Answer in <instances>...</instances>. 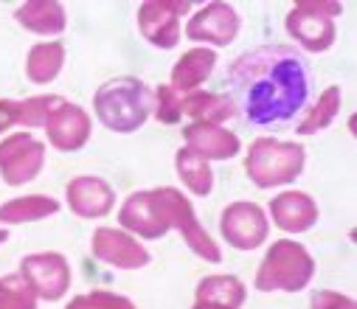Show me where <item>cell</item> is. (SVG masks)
I'll list each match as a JSON object with an SVG mask.
<instances>
[{
	"mask_svg": "<svg viewBox=\"0 0 357 309\" xmlns=\"http://www.w3.org/2000/svg\"><path fill=\"white\" fill-rule=\"evenodd\" d=\"M225 82L234 107L259 127L296 119L307 107L312 87L307 59L290 45H259L239 54L228 65Z\"/></svg>",
	"mask_w": 357,
	"mask_h": 309,
	"instance_id": "obj_1",
	"label": "cell"
},
{
	"mask_svg": "<svg viewBox=\"0 0 357 309\" xmlns=\"http://www.w3.org/2000/svg\"><path fill=\"white\" fill-rule=\"evenodd\" d=\"M155 107V93L135 76H119L105 82L93 96L99 121L113 133H135L146 124Z\"/></svg>",
	"mask_w": 357,
	"mask_h": 309,
	"instance_id": "obj_2",
	"label": "cell"
},
{
	"mask_svg": "<svg viewBox=\"0 0 357 309\" xmlns=\"http://www.w3.org/2000/svg\"><path fill=\"white\" fill-rule=\"evenodd\" d=\"M315 276L312 253L293 239H279L264 253L253 287L259 292H301Z\"/></svg>",
	"mask_w": 357,
	"mask_h": 309,
	"instance_id": "obj_3",
	"label": "cell"
},
{
	"mask_svg": "<svg viewBox=\"0 0 357 309\" xmlns=\"http://www.w3.org/2000/svg\"><path fill=\"white\" fill-rule=\"evenodd\" d=\"M149 199H152V209L158 211V217L166 223V228L181 234L192 253H197L200 259H206L211 264H217L222 259V250L217 248V242L211 239V234L200 225L192 199L183 197L181 188H174V186L149 188Z\"/></svg>",
	"mask_w": 357,
	"mask_h": 309,
	"instance_id": "obj_4",
	"label": "cell"
},
{
	"mask_svg": "<svg viewBox=\"0 0 357 309\" xmlns=\"http://www.w3.org/2000/svg\"><path fill=\"white\" fill-rule=\"evenodd\" d=\"M307 166V149L296 141L256 138L245 155V172L259 188L293 183Z\"/></svg>",
	"mask_w": 357,
	"mask_h": 309,
	"instance_id": "obj_5",
	"label": "cell"
},
{
	"mask_svg": "<svg viewBox=\"0 0 357 309\" xmlns=\"http://www.w3.org/2000/svg\"><path fill=\"white\" fill-rule=\"evenodd\" d=\"M343 12L340 3H326V0H301L287 15V34L310 54H324L335 45L337 29L335 17Z\"/></svg>",
	"mask_w": 357,
	"mask_h": 309,
	"instance_id": "obj_6",
	"label": "cell"
},
{
	"mask_svg": "<svg viewBox=\"0 0 357 309\" xmlns=\"http://www.w3.org/2000/svg\"><path fill=\"white\" fill-rule=\"evenodd\" d=\"M45 166V144L31 133H15L0 141V177L6 186L31 183Z\"/></svg>",
	"mask_w": 357,
	"mask_h": 309,
	"instance_id": "obj_7",
	"label": "cell"
},
{
	"mask_svg": "<svg viewBox=\"0 0 357 309\" xmlns=\"http://www.w3.org/2000/svg\"><path fill=\"white\" fill-rule=\"evenodd\" d=\"M189 0H146L138 9V29L155 48H174L181 43V17L189 15Z\"/></svg>",
	"mask_w": 357,
	"mask_h": 309,
	"instance_id": "obj_8",
	"label": "cell"
},
{
	"mask_svg": "<svg viewBox=\"0 0 357 309\" xmlns=\"http://www.w3.org/2000/svg\"><path fill=\"white\" fill-rule=\"evenodd\" d=\"M20 276L29 281L31 292L43 301H59L70 289V264L56 250H43V253L23 256Z\"/></svg>",
	"mask_w": 357,
	"mask_h": 309,
	"instance_id": "obj_9",
	"label": "cell"
},
{
	"mask_svg": "<svg viewBox=\"0 0 357 309\" xmlns=\"http://www.w3.org/2000/svg\"><path fill=\"white\" fill-rule=\"evenodd\" d=\"M91 253L102 264L116 270H141L152 262V253L146 250V245L121 228H96L91 239Z\"/></svg>",
	"mask_w": 357,
	"mask_h": 309,
	"instance_id": "obj_10",
	"label": "cell"
},
{
	"mask_svg": "<svg viewBox=\"0 0 357 309\" xmlns=\"http://www.w3.org/2000/svg\"><path fill=\"white\" fill-rule=\"evenodd\" d=\"M267 217L256 202H231L220 214V234L236 250H256L267 239Z\"/></svg>",
	"mask_w": 357,
	"mask_h": 309,
	"instance_id": "obj_11",
	"label": "cell"
},
{
	"mask_svg": "<svg viewBox=\"0 0 357 309\" xmlns=\"http://www.w3.org/2000/svg\"><path fill=\"white\" fill-rule=\"evenodd\" d=\"M239 34V12L231 3H206L203 9H197L189 23H186V37L192 43H203V45H231Z\"/></svg>",
	"mask_w": 357,
	"mask_h": 309,
	"instance_id": "obj_12",
	"label": "cell"
},
{
	"mask_svg": "<svg viewBox=\"0 0 357 309\" xmlns=\"http://www.w3.org/2000/svg\"><path fill=\"white\" fill-rule=\"evenodd\" d=\"M65 197H68V209L82 220H102L116 205V191L110 188V183L93 174L73 177L65 188Z\"/></svg>",
	"mask_w": 357,
	"mask_h": 309,
	"instance_id": "obj_13",
	"label": "cell"
},
{
	"mask_svg": "<svg viewBox=\"0 0 357 309\" xmlns=\"http://www.w3.org/2000/svg\"><path fill=\"white\" fill-rule=\"evenodd\" d=\"M91 127H93V121L87 116V110L65 101L45 124L48 144L59 152H79L87 141H91Z\"/></svg>",
	"mask_w": 357,
	"mask_h": 309,
	"instance_id": "obj_14",
	"label": "cell"
},
{
	"mask_svg": "<svg viewBox=\"0 0 357 309\" xmlns=\"http://www.w3.org/2000/svg\"><path fill=\"white\" fill-rule=\"evenodd\" d=\"M318 202L307 191H282L271 202V217L276 228L287 234H304L318 223Z\"/></svg>",
	"mask_w": 357,
	"mask_h": 309,
	"instance_id": "obj_15",
	"label": "cell"
},
{
	"mask_svg": "<svg viewBox=\"0 0 357 309\" xmlns=\"http://www.w3.org/2000/svg\"><path fill=\"white\" fill-rule=\"evenodd\" d=\"M183 138H186V146L192 152H197L200 158H206L208 163L211 160H231L239 155L242 144L239 138L225 130V127H217V124H189L183 127Z\"/></svg>",
	"mask_w": 357,
	"mask_h": 309,
	"instance_id": "obj_16",
	"label": "cell"
},
{
	"mask_svg": "<svg viewBox=\"0 0 357 309\" xmlns=\"http://www.w3.org/2000/svg\"><path fill=\"white\" fill-rule=\"evenodd\" d=\"M119 223H121V231L132 234L135 239H160L169 234L166 223L158 217V211L152 209V199H149V191H132L121 211H119Z\"/></svg>",
	"mask_w": 357,
	"mask_h": 309,
	"instance_id": "obj_17",
	"label": "cell"
},
{
	"mask_svg": "<svg viewBox=\"0 0 357 309\" xmlns=\"http://www.w3.org/2000/svg\"><path fill=\"white\" fill-rule=\"evenodd\" d=\"M214 65H217V54L211 48H192V51H186L181 59L174 62L169 87L177 96H189V93H195L211 76Z\"/></svg>",
	"mask_w": 357,
	"mask_h": 309,
	"instance_id": "obj_18",
	"label": "cell"
},
{
	"mask_svg": "<svg viewBox=\"0 0 357 309\" xmlns=\"http://www.w3.org/2000/svg\"><path fill=\"white\" fill-rule=\"evenodd\" d=\"M15 20L26 31L43 34V37H56L68 26V15L59 0H31V3H23L15 9Z\"/></svg>",
	"mask_w": 357,
	"mask_h": 309,
	"instance_id": "obj_19",
	"label": "cell"
},
{
	"mask_svg": "<svg viewBox=\"0 0 357 309\" xmlns=\"http://www.w3.org/2000/svg\"><path fill=\"white\" fill-rule=\"evenodd\" d=\"M236 107L231 96L225 93H203L195 90L189 96H181V116H189L195 124H217L222 127V121L234 119Z\"/></svg>",
	"mask_w": 357,
	"mask_h": 309,
	"instance_id": "obj_20",
	"label": "cell"
},
{
	"mask_svg": "<svg viewBox=\"0 0 357 309\" xmlns=\"http://www.w3.org/2000/svg\"><path fill=\"white\" fill-rule=\"evenodd\" d=\"M195 298H197V303L239 309V306L245 303V298H248V289H245V284H242L236 276L217 273V276H206V278L197 284Z\"/></svg>",
	"mask_w": 357,
	"mask_h": 309,
	"instance_id": "obj_21",
	"label": "cell"
},
{
	"mask_svg": "<svg viewBox=\"0 0 357 309\" xmlns=\"http://www.w3.org/2000/svg\"><path fill=\"white\" fill-rule=\"evenodd\" d=\"M59 211V199L45 197V194H29L17 197L0 205V225H23V223H37Z\"/></svg>",
	"mask_w": 357,
	"mask_h": 309,
	"instance_id": "obj_22",
	"label": "cell"
},
{
	"mask_svg": "<svg viewBox=\"0 0 357 309\" xmlns=\"http://www.w3.org/2000/svg\"><path fill=\"white\" fill-rule=\"evenodd\" d=\"M174 169H177V177L183 180V186L195 197H208L214 191L211 163L206 158H200L197 152H192L189 146H181V149L174 152Z\"/></svg>",
	"mask_w": 357,
	"mask_h": 309,
	"instance_id": "obj_23",
	"label": "cell"
},
{
	"mask_svg": "<svg viewBox=\"0 0 357 309\" xmlns=\"http://www.w3.org/2000/svg\"><path fill=\"white\" fill-rule=\"evenodd\" d=\"M62 65H65V45L59 40L37 43L26 56V76L34 84H48L59 76Z\"/></svg>",
	"mask_w": 357,
	"mask_h": 309,
	"instance_id": "obj_24",
	"label": "cell"
},
{
	"mask_svg": "<svg viewBox=\"0 0 357 309\" xmlns=\"http://www.w3.org/2000/svg\"><path fill=\"white\" fill-rule=\"evenodd\" d=\"M340 105H343V90L337 84H329L318 98H315V105L304 113V119L298 121V135L307 138V135H318L321 130H326L337 113H340Z\"/></svg>",
	"mask_w": 357,
	"mask_h": 309,
	"instance_id": "obj_25",
	"label": "cell"
},
{
	"mask_svg": "<svg viewBox=\"0 0 357 309\" xmlns=\"http://www.w3.org/2000/svg\"><path fill=\"white\" fill-rule=\"evenodd\" d=\"M65 105L62 96H31V98H23L20 107H17V127H23L26 133L29 130H37V127H45L48 119Z\"/></svg>",
	"mask_w": 357,
	"mask_h": 309,
	"instance_id": "obj_26",
	"label": "cell"
},
{
	"mask_svg": "<svg viewBox=\"0 0 357 309\" xmlns=\"http://www.w3.org/2000/svg\"><path fill=\"white\" fill-rule=\"evenodd\" d=\"M0 309H37V295L20 273L0 278Z\"/></svg>",
	"mask_w": 357,
	"mask_h": 309,
	"instance_id": "obj_27",
	"label": "cell"
},
{
	"mask_svg": "<svg viewBox=\"0 0 357 309\" xmlns=\"http://www.w3.org/2000/svg\"><path fill=\"white\" fill-rule=\"evenodd\" d=\"M65 309H138L130 298L107 292V289H93L87 295H76Z\"/></svg>",
	"mask_w": 357,
	"mask_h": 309,
	"instance_id": "obj_28",
	"label": "cell"
},
{
	"mask_svg": "<svg viewBox=\"0 0 357 309\" xmlns=\"http://www.w3.org/2000/svg\"><path fill=\"white\" fill-rule=\"evenodd\" d=\"M155 119L160 124H177L181 116V96H177L169 84H160L155 90Z\"/></svg>",
	"mask_w": 357,
	"mask_h": 309,
	"instance_id": "obj_29",
	"label": "cell"
},
{
	"mask_svg": "<svg viewBox=\"0 0 357 309\" xmlns=\"http://www.w3.org/2000/svg\"><path fill=\"white\" fill-rule=\"evenodd\" d=\"M310 309H357L354 298L332 292V289H315L310 295Z\"/></svg>",
	"mask_w": 357,
	"mask_h": 309,
	"instance_id": "obj_30",
	"label": "cell"
},
{
	"mask_svg": "<svg viewBox=\"0 0 357 309\" xmlns=\"http://www.w3.org/2000/svg\"><path fill=\"white\" fill-rule=\"evenodd\" d=\"M17 107L20 101L15 98H0V133H6L17 124Z\"/></svg>",
	"mask_w": 357,
	"mask_h": 309,
	"instance_id": "obj_31",
	"label": "cell"
},
{
	"mask_svg": "<svg viewBox=\"0 0 357 309\" xmlns=\"http://www.w3.org/2000/svg\"><path fill=\"white\" fill-rule=\"evenodd\" d=\"M192 309H225V306H211V303H195Z\"/></svg>",
	"mask_w": 357,
	"mask_h": 309,
	"instance_id": "obj_32",
	"label": "cell"
},
{
	"mask_svg": "<svg viewBox=\"0 0 357 309\" xmlns=\"http://www.w3.org/2000/svg\"><path fill=\"white\" fill-rule=\"evenodd\" d=\"M6 242H9V231L0 228V245H6Z\"/></svg>",
	"mask_w": 357,
	"mask_h": 309,
	"instance_id": "obj_33",
	"label": "cell"
}]
</instances>
